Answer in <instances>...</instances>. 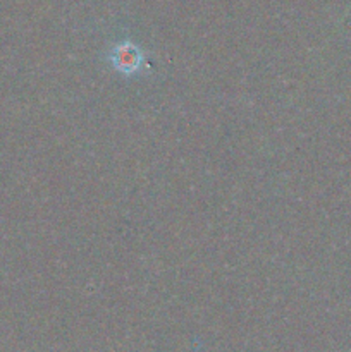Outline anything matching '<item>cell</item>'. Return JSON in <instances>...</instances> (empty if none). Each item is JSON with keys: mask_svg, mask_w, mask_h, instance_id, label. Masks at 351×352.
Here are the masks:
<instances>
[{"mask_svg": "<svg viewBox=\"0 0 351 352\" xmlns=\"http://www.w3.org/2000/svg\"><path fill=\"white\" fill-rule=\"evenodd\" d=\"M107 60L112 64L116 71L126 76L136 74V72L148 67L143 50L133 41H120V43L114 45L107 54Z\"/></svg>", "mask_w": 351, "mask_h": 352, "instance_id": "obj_1", "label": "cell"}]
</instances>
